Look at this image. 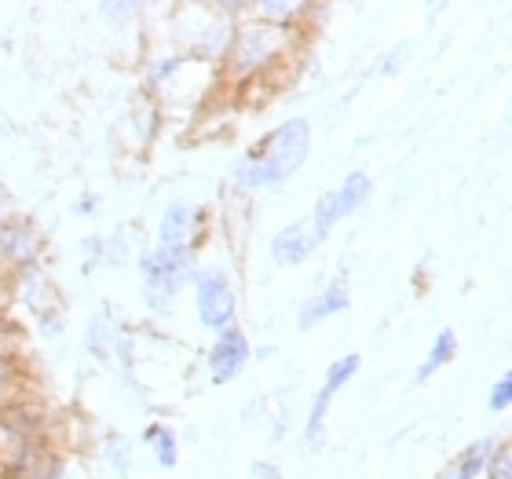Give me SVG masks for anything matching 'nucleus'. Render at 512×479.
Here are the masks:
<instances>
[{"instance_id": "f257e3e1", "label": "nucleus", "mask_w": 512, "mask_h": 479, "mask_svg": "<svg viewBox=\"0 0 512 479\" xmlns=\"http://www.w3.org/2000/svg\"><path fill=\"white\" fill-rule=\"evenodd\" d=\"M311 154V125L308 118L278 121L271 132L256 139L253 147L231 165V187L242 194L275 191L304 169Z\"/></svg>"}, {"instance_id": "f03ea898", "label": "nucleus", "mask_w": 512, "mask_h": 479, "mask_svg": "<svg viewBox=\"0 0 512 479\" xmlns=\"http://www.w3.org/2000/svg\"><path fill=\"white\" fill-rule=\"evenodd\" d=\"M300 44H304V33L278 30L271 22L253 19L246 8V19H238V26H235L227 59H224V66H220V77L231 81L235 88L253 85V81H267L275 70H282V66L297 55Z\"/></svg>"}, {"instance_id": "7ed1b4c3", "label": "nucleus", "mask_w": 512, "mask_h": 479, "mask_svg": "<svg viewBox=\"0 0 512 479\" xmlns=\"http://www.w3.org/2000/svg\"><path fill=\"white\" fill-rule=\"evenodd\" d=\"M246 8L249 4H176L169 8L172 48L194 63L220 70L238 19H246Z\"/></svg>"}, {"instance_id": "20e7f679", "label": "nucleus", "mask_w": 512, "mask_h": 479, "mask_svg": "<svg viewBox=\"0 0 512 479\" xmlns=\"http://www.w3.org/2000/svg\"><path fill=\"white\" fill-rule=\"evenodd\" d=\"M132 260H136L139 282H143V308L150 311V319H172L183 289H191L194 282L198 253L150 245V249H143Z\"/></svg>"}, {"instance_id": "39448f33", "label": "nucleus", "mask_w": 512, "mask_h": 479, "mask_svg": "<svg viewBox=\"0 0 512 479\" xmlns=\"http://www.w3.org/2000/svg\"><path fill=\"white\" fill-rule=\"evenodd\" d=\"M194 322L205 333H224L238 326V282L224 264H198L191 282Z\"/></svg>"}, {"instance_id": "423d86ee", "label": "nucleus", "mask_w": 512, "mask_h": 479, "mask_svg": "<svg viewBox=\"0 0 512 479\" xmlns=\"http://www.w3.org/2000/svg\"><path fill=\"white\" fill-rule=\"evenodd\" d=\"M44 256H48V238L41 227L30 216L0 209V271L11 278L30 267H44Z\"/></svg>"}, {"instance_id": "0eeeda50", "label": "nucleus", "mask_w": 512, "mask_h": 479, "mask_svg": "<svg viewBox=\"0 0 512 479\" xmlns=\"http://www.w3.org/2000/svg\"><path fill=\"white\" fill-rule=\"evenodd\" d=\"M359 366H363V355L359 352H348L330 362V370H326V377H322V384H319V395L311 399L308 417H304V425H300V447H304V454L322 450V443H326V417H330L333 399H337V395L344 392V384L359 373Z\"/></svg>"}, {"instance_id": "6e6552de", "label": "nucleus", "mask_w": 512, "mask_h": 479, "mask_svg": "<svg viewBox=\"0 0 512 479\" xmlns=\"http://www.w3.org/2000/svg\"><path fill=\"white\" fill-rule=\"evenodd\" d=\"M374 198V180H370V172H363V169H355V172H348L333 191H326L315 202V209H311V224L315 227H322L326 235H330L333 227L337 224H344L348 216H355L359 209H363L366 202Z\"/></svg>"}, {"instance_id": "1a4fd4ad", "label": "nucleus", "mask_w": 512, "mask_h": 479, "mask_svg": "<svg viewBox=\"0 0 512 479\" xmlns=\"http://www.w3.org/2000/svg\"><path fill=\"white\" fill-rule=\"evenodd\" d=\"M209 231V213L202 205L187 202V198H172L158 216V231H154V245H165V249H187V253H198L202 249V238Z\"/></svg>"}, {"instance_id": "9d476101", "label": "nucleus", "mask_w": 512, "mask_h": 479, "mask_svg": "<svg viewBox=\"0 0 512 479\" xmlns=\"http://www.w3.org/2000/svg\"><path fill=\"white\" fill-rule=\"evenodd\" d=\"M15 308H22L30 319H41V315H52V311H66L63 293H59L55 278L44 267H30V271H19V275L8 278V311Z\"/></svg>"}, {"instance_id": "9b49d317", "label": "nucleus", "mask_w": 512, "mask_h": 479, "mask_svg": "<svg viewBox=\"0 0 512 479\" xmlns=\"http://www.w3.org/2000/svg\"><path fill=\"white\" fill-rule=\"evenodd\" d=\"M253 362V341L242 326H231L224 333H213V341L205 348V373L213 384H231L238 381L246 366Z\"/></svg>"}, {"instance_id": "f8f14e48", "label": "nucleus", "mask_w": 512, "mask_h": 479, "mask_svg": "<svg viewBox=\"0 0 512 479\" xmlns=\"http://www.w3.org/2000/svg\"><path fill=\"white\" fill-rule=\"evenodd\" d=\"M326 238H330V235H326L322 227L311 224V216H300V220H293V224H286V227H278L275 235H271V242H267V256H271V264H275V267L289 271V267L308 264L311 256L326 245Z\"/></svg>"}, {"instance_id": "ddd939ff", "label": "nucleus", "mask_w": 512, "mask_h": 479, "mask_svg": "<svg viewBox=\"0 0 512 479\" xmlns=\"http://www.w3.org/2000/svg\"><path fill=\"white\" fill-rule=\"evenodd\" d=\"M348 308H352V278H348V271H337L297 308V330L311 333L315 326H322L333 315H344Z\"/></svg>"}, {"instance_id": "4468645a", "label": "nucleus", "mask_w": 512, "mask_h": 479, "mask_svg": "<svg viewBox=\"0 0 512 479\" xmlns=\"http://www.w3.org/2000/svg\"><path fill=\"white\" fill-rule=\"evenodd\" d=\"M121 337V322L118 315L103 304V308H96L92 315H88L85 322V355L96 366H103V370H110V362H114V344H118Z\"/></svg>"}, {"instance_id": "2eb2a0df", "label": "nucleus", "mask_w": 512, "mask_h": 479, "mask_svg": "<svg viewBox=\"0 0 512 479\" xmlns=\"http://www.w3.org/2000/svg\"><path fill=\"white\" fill-rule=\"evenodd\" d=\"M249 15L260 22H271L278 30L308 33V19L315 15V4H300V0H260V4H249Z\"/></svg>"}, {"instance_id": "dca6fc26", "label": "nucleus", "mask_w": 512, "mask_h": 479, "mask_svg": "<svg viewBox=\"0 0 512 479\" xmlns=\"http://www.w3.org/2000/svg\"><path fill=\"white\" fill-rule=\"evenodd\" d=\"M139 443L150 450L154 465L165 472H172L180 465V428H172L169 421H147L143 432H139Z\"/></svg>"}, {"instance_id": "f3484780", "label": "nucleus", "mask_w": 512, "mask_h": 479, "mask_svg": "<svg viewBox=\"0 0 512 479\" xmlns=\"http://www.w3.org/2000/svg\"><path fill=\"white\" fill-rule=\"evenodd\" d=\"M161 125H165V114H161V107L150 96H139V103L128 110L125 121H121V128L132 132V136H128V147H139V150L154 143V136L161 132Z\"/></svg>"}, {"instance_id": "a211bd4d", "label": "nucleus", "mask_w": 512, "mask_h": 479, "mask_svg": "<svg viewBox=\"0 0 512 479\" xmlns=\"http://www.w3.org/2000/svg\"><path fill=\"white\" fill-rule=\"evenodd\" d=\"M22 395H30V370H26V355L0 352V410L19 403Z\"/></svg>"}, {"instance_id": "6ab92c4d", "label": "nucleus", "mask_w": 512, "mask_h": 479, "mask_svg": "<svg viewBox=\"0 0 512 479\" xmlns=\"http://www.w3.org/2000/svg\"><path fill=\"white\" fill-rule=\"evenodd\" d=\"M99 454H103V465H107L110 479L132 476L136 450H132V439L128 436H121V432H103V439H99Z\"/></svg>"}, {"instance_id": "aec40b11", "label": "nucleus", "mask_w": 512, "mask_h": 479, "mask_svg": "<svg viewBox=\"0 0 512 479\" xmlns=\"http://www.w3.org/2000/svg\"><path fill=\"white\" fill-rule=\"evenodd\" d=\"M461 344H458V333L454 330H439L436 341H432V348H428V355L421 359V366H417V384H428L432 377H436L443 366H450V362L458 359Z\"/></svg>"}, {"instance_id": "412c9836", "label": "nucleus", "mask_w": 512, "mask_h": 479, "mask_svg": "<svg viewBox=\"0 0 512 479\" xmlns=\"http://www.w3.org/2000/svg\"><path fill=\"white\" fill-rule=\"evenodd\" d=\"M494 439L498 436H487V439H480V443H472V447L461 450L458 458L450 461L447 479H480L483 465H487V454H491V447H494Z\"/></svg>"}, {"instance_id": "4be33fe9", "label": "nucleus", "mask_w": 512, "mask_h": 479, "mask_svg": "<svg viewBox=\"0 0 512 479\" xmlns=\"http://www.w3.org/2000/svg\"><path fill=\"white\" fill-rule=\"evenodd\" d=\"M480 479H512V450H509V439H494L491 454H487V465H483V476Z\"/></svg>"}, {"instance_id": "5701e85b", "label": "nucleus", "mask_w": 512, "mask_h": 479, "mask_svg": "<svg viewBox=\"0 0 512 479\" xmlns=\"http://www.w3.org/2000/svg\"><path fill=\"white\" fill-rule=\"evenodd\" d=\"M33 330L41 337L44 344H59L70 330V322H66V311H52V315H41V319H33Z\"/></svg>"}, {"instance_id": "b1692460", "label": "nucleus", "mask_w": 512, "mask_h": 479, "mask_svg": "<svg viewBox=\"0 0 512 479\" xmlns=\"http://www.w3.org/2000/svg\"><path fill=\"white\" fill-rule=\"evenodd\" d=\"M128 260H132V245H128L125 231L107 235V245H103V267H125Z\"/></svg>"}, {"instance_id": "393cba45", "label": "nucleus", "mask_w": 512, "mask_h": 479, "mask_svg": "<svg viewBox=\"0 0 512 479\" xmlns=\"http://www.w3.org/2000/svg\"><path fill=\"white\" fill-rule=\"evenodd\" d=\"M410 52H414V44H410V41H406V44H395L392 52H388L381 59V63H377V74H381V77L403 74V66L410 63Z\"/></svg>"}, {"instance_id": "a878e982", "label": "nucleus", "mask_w": 512, "mask_h": 479, "mask_svg": "<svg viewBox=\"0 0 512 479\" xmlns=\"http://www.w3.org/2000/svg\"><path fill=\"white\" fill-rule=\"evenodd\" d=\"M487 406H491V414H505V410H509L512 406V373H502V377L491 384Z\"/></svg>"}, {"instance_id": "bb28decb", "label": "nucleus", "mask_w": 512, "mask_h": 479, "mask_svg": "<svg viewBox=\"0 0 512 479\" xmlns=\"http://www.w3.org/2000/svg\"><path fill=\"white\" fill-rule=\"evenodd\" d=\"M103 245H107V235H85L81 238V260H85V271L103 267Z\"/></svg>"}, {"instance_id": "cd10ccee", "label": "nucleus", "mask_w": 512, "mask_h": 479, "mask_svg": "<svg viewBox=\"0 0 512 479\" xmlns=\"http://www.w3.org/2000/svg\"><path fill=\"white\" fill-rule=\"evenodd\" d=\"M99 15L110 22H121V19H139L143 8H139V4H118V0H114V4H99Z\"/></svg>"}, {"instance_id": "c85d7f7f", "label": "nucleus", "mask_w": 512, "mask_h": 479, "mask_svg": "<svg viewBox=\"0 0 512 479\" xmlns=\"http://www.w3.org/2000/svg\"><path fill=\"white\" fill-rule=\"evenodd\" d=\"M70 213H74V216H85V220H92V216L99 213V194H92V191L77 194V202L70 205Z\"/></svg>"}, {"instance_id": "c756f323", "label": "nucleus", "mask_w": 512, "mask_h": 479, "mask_svg": "<svg viewBox=\"0 0 512 479\" xmlns=\"http://www.w3.org/2000/svg\"><path fill=\"white\" fill-rule=\"evenodd\" d=\"M249 479H286V476H282V469H278L275 461H253Z\"/></svg>"}, {"instance_id": "7c9ffc66", "label": "nucleus", "mask_w": 512, "mask_h": 479, "mask_svg": "<svg viewBox=\"0 0 512 479\" xmlns=\"http://www.w3.org/2000/svg\"><path fill=\"white\" fill-rule=\"evenodd\" d=\"M198 439H202V428H198V425H187V428L180 432V447H183V443H191V447H198Z\"/></svg>"}, {"instance_id": "2f4dec72", "label": "nucleus", "mask_w": 512, "mask_h": 479, "mask_svg": "<svg viewBox=\"0 0 512 479\" xmlns=\"http://www.w3.org/2000/svg\"><path fill=\"white\" fill-rule=\"evenodd\" d=\"M0 315H8V275L0 271Z\"/></svg>"}]
</instances>
